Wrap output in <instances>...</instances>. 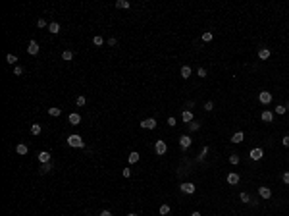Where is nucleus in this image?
Returning a JSON list of instances; mask_svg holds the SVG:
<instances>
[{
  "instance_id": "obj_45",
  "label": "nucleus",
  "mask_w": 289,
  "mask_h": 216,
  "mask_svg": "<svg viewBox=\"0 0 289 216\" xmlns=\"http://www.w3.org/2000/svg\"><path fill=\"white\" fill-rule=\"evenodd\" d=\"M100 216H112V212H110V210H102Z\"/></svg>"
},
{
  "instance_id": "obj_13",
  "label": "nucleus",
  "mask_w": 289,
  "mask_h": 216,
  "mask_svg": "<svg viewBox=\"0 0 289 216\" xmlns=\"http://www.w3.org/2000/svg\"><path fill=\"white\" fill-rule=\"evenodd\" d=\"M243 139H245V133L243 131H237V133H233V137H231V143H243Z\"/></svg>"
},
{
  "instance_id": "obj_37",
  "label": "nucleus",
  "mask_w": 289,
  "mask_h": 216,
  "mask_svg": "<svg viewBox=\"0 0 289 216\" xmlns=\"http://www.w3.org/2000/svg\"><path fill=\"white\" fill-rule=\"evenodd\" d=\"M14 73H15V75H23V68L21 66H15L14 68Z\"/></svg>"
},
{
  "instance_id": "obj_22",
  "label": "nucleus",
  "mask_w": 289,
  "mask_h": 216,
  "mask_svg": "<svg viewBox=\"0 0 289 216\" xmlns=\"http://www.w3.org/2000/svg\"><path fill=\"white\" fill-rule=\"evenodd\" d=\"M50 170H52V162H46V164H41V170L39 172L41 174H48Z\"/></svg>"
},
{
  "instance_id": "obj_5",
  "label": "nucleus",
  "mask_w": 289,
  "mask_h": 216,
  "mask_svg": "<svg viewBox=\"0 0 289 216\" xmlns=\"http://www.w3.org/2000/svg\"><path fill=\"white\" fill-rule=\"evenodd\" d=\"M39 50H41L39 43H37V41H29V45H27V52H29V54L35 56V54H39Z\"/></svg>"
},
{
  "instance_id": "obj_12",
  "label": "nucleus",
  "mask_w": 289,
  "mask_h": 216,
  "mask_svg": "<svg viewBox=\"0 0 289 216\" xmlns=\"http://www.w3.org/2000/svg\"><path fill=\"white\" fill-rule=\"evenodd\" d=\"M37 158H39V162H41V164H46V162H50V152H46V151H41Z\"/></svg>"
},
{
  "instance_id": "obj_7",
  "label": "nucleus",
  "mask_w": 289,
  "mask_h": 216,
  "mask_svg": "<svg viewBox=\"0 0 289 216\" xmlns=\"http://www.w3.org/2000/svg\"><path fill=\"white\" fill-rule=\"evenodd\" d=\"M249 156H251V160H260L262 156H264V151H262L260 147H258V149H253L249 152Z\"/></svg>"
},
{
  "instance_id": "obj_17",
  "label": "nucleus",
  "mask_w": 289,
  "mask_h": 216,
  "mask_svg": "<svg viewBox=\"0 0 289 216\" xmlns=\"http://www.w3.org/2000/svg\"><path fill=\"white\" fill-rule=\"evenodd\" d=\"M270 54H272V52L268 50V48H260V50H258V58H260V60H268Z\"/></svg>"
},
{
  "instance_id": "obj_48",
  "label": "nucleus",
  "mask_w": 289,
  "mask_h": 216,
  "mask_svg": "<svg viewBox=\"0 0 289 216\" xmlns=\"http://www.w3.org/2000/svg\"><path fill=\"white\" fill-rule=\"evenodd\" d=\"M285 108H289V102H287V106H285Z\"/></svg>"
},
{
  "instance_id": "obj_10",
  "label": "nucleus",
  "mask_w": 289,
  "mask_h": 216,
  "mask_svg": "<svg viewBox=\"0 0 289 216\" xmlns=\"http://www.w3.org/2000/svg\"><path fill=\"white\" fill-rule=\"evenodd\" d=\"M239 180H241L239 174H235V172H229V174H228V183H229V185H237Z\"/></svg>"
},
{
  "instance_id": "obj_26",
  "label": "nucleus",
  "mask_w": 289,
  "mask_h": 216,
  "mask_svg": "<svg viewBox=\"0 0 289 216\" xmlns=\"http://www.w3.org/2000/svg\"><path fill=\"white\" fill-rule=\"evenodd\" d=\"M93 45H94V46H102V45H104V39H102L100 35H97V37L93 39Z\"/></svg>"
},
{
  "instance_id": "obj_4",
  "label": "nucleus",
  "mask_w": 289,
  "mask_h": 216,
  "mask_svg": "<svg viewBox=\"0 0 289 216\" xmlns=\"http://www.w3.org/2000/svg\"><path fill=\"white\" fill-rule=\"evenodd\" d=\"M258 102L260 104H270L272 102V93H268V91L258 93Z\"/></svg>"
},
{
  "instance_id": "obj_41",
  "label": "nucleus",
  "mask_w": 289,
  "mask_h": 216,
  "mask_svg": "<svg viewBox=\"0 0 289 216\" xmlns=\"http://www.w3.org/2000/svg\"><path fill=\"white\" fill-rule=\"evenodd\" d=\"M281 180H283V183H287V185H289V172L283 174V176H281Z\"/></svg>"
},
{
  "instance_id": "obj_29",
  "label": "nucleus",
  "mask_w": 289,
  "mask_h": 216,
  "mask_svg": "<svg viewBox=\"0 0 289 216\" xmlns=\"http://www.w3.org/2000/svg\"><path fill=\"white\" fill-rule=\"evenodd\" d=\"M48 114L54 116V118H58V116L62 114V110H60V108H48Z\"/></svg>"
},
{
  "instance_id": "obj_8",
  "label": "nucleus",
  "mask_w": 289,
  "mask_h": 216,
  "mask_svg": "<svg viewBox=\"0 0 289 216\" xmlns=\"http://www.w3.org/2000/svg\"><path fill=\"white\" fill-rule=\"evenodd\" d=\"M258 195H260V199H270L272 197V189L262 185V187H258Z\"/></svg>"
},
{
  "instance_id": "obj_1",
  "label": "nucleus",
  "mask_w": 289,
  "mask_h": 216,
  "mask_svg": "<svg viewBox=\"0 0 289 216\" xmlns=\"http://www.w3.org/2000/svg\"><path fill=\"white\" fill-rule=\"evenodd\" d=\"M67 145L70 147H73V149H83V147H85V141L81 139V135H70L67 137Z\"/></svg>"
},
{
  "instance_id": "obj_42",
  "label": "nucleus",
  "mask_w": 289,
  "mask_h": 216,
  "mask_svg": "<svg viewBox=\"0 0 289 216\" xmlns=\"http://www.w3.org/2000/svg\"><path fill=\"white\" fill-rule=\"evenodd\" d=\"M281 145H283V147H289V135H285V137L281 139Z\"/></svg>"
},
{
  "instance_id": "obj_46",
  "label": "nucleus",
  "mask_w": 289,
  "mask_h": 216,
  "mask_svg": "<svg viewBox=\"0 0 289 216\" xmlns=\"http://www.w3.org/2000/svg\"><path fill=\"white\" fill-rule=\"evenodd\" d=\"M191 216H201V212H199V210H195V212H193Z\"/></svg>"
},
{
  "instance_id": "obj_34",
  "label": "nucleus",
  "mask_w": 289,
  "mask_h": 216,
  "mask_svg": "<svg viewBox=\"0 0 289 216\" xmlns=\"http://www.w3.org/2000/svg\"><path fill=\"white\" fill-rule=\"evenodd\" d=\"M229 164H233V166L239 164V156H237V155H231V156H229Z\"/></svg>"
},
{
  "instance_id": "obj_30",
  "label": "nucleus",
  "mask_w": 289,
  "mask_h": 216,
  "mask_svg": "<svg viewBox=\"0 0 289 216\" xmlns=\"http://www.w3.org/2000/svg\"><path fill=\"white\" fill-rule=\"evenodd\" d=\"M212 37H214V35L210 33V31H206V33H202V41H204V43H210V41H212Z\"/></svg>"
},
{
  "instance_id": "obj_44",
  "label": "nucleus",
  "mask_w": 289,
  "mask_h": 216,
  "mask_svg": "<svg viewBox=\"0 0 289 216\" xmlns=\"http://www.w3.org/2000/svg\"><path fill=\"white\" fill-rule=\"evenodd\" d=\"M122 174H123V178H129V176H131V170H129V168H123Z\"/></svg>"
},
{
  "instance_id": "obj_9",
  "label": "nucleus",
  "mask_w": 289,
  "mask_h": 216,
  "mask_svg": "<svg viewBox=\"0 0 289 216\" xmlns=\"http://www.w3.org/2000/svg\"><path fill=\"white\" fill-rule=\"evenodd\" d=\"M179 147H181L183 151L189 149V147H191V137H189V135H181V137H179Z\"/></svg>"
},
{
  "instance_id": "obj_3",
  "label": "nucleus",
  "mask_w": 289,
  "mask_h": 216,
  "mask_svg": "<svg viewBox=\"0 0 289 216\" xmlns=\"http://www.w3.org/2000/svg\"><path fill=\"white\" fill-rule=\"evenodd\" d=\"M154 151H156V155H166V151H168V145H166V141L158 139V141L154 143Z\"/></svg>"
},
{
  "instance_id": "obj_32",
  "label": "nucleus",
  "mask_w": 289,
  "mask_h": 216,
  "mask_svg": "<svg viewBox=\"0 0 289 216\" xmlns=\"http://www.w3.org/2000/svg\"><path fill=\"white\" fill-rule=\"evenodd\" d=\"M285 112H287V108L283 106V104H278V106H276V114L281 116V114H285Z\"/></svg>"
},
{
  "instance_id": "obj_33",
  "label": "nucleus",
  "mask_w": 289,
  "mask_h": 216,
  "mask_svg": "<svg viewBox=\"0 0 289 216\" xmlns=\"http://www.w3.org/2000/svg\"><path fill=\"white\" fill-rule=\"evenodd\" d=\"M37 25H39V27H41V29H43V27H48V23H46V19H44V18H41V19H37Z\"/></svg>"
},
{
  "instance_id": "obj_43",
  "label": "nucleus",
  "mask_w": 289,
  "mask_h": 216,
  "mask_svg": "<svg viewBox=\"0 0 289 216\" xmlns=\"http://www.w3.org/2000/svg\"><path fill=\"white\" fill-rule=\"evenodd\" d=\"M206 155H208V147H204V149H202V152H201V156H199V158L202 160V158H204V156H206Z\"/></svg>"
},
{
  "instance_id": "obj_14",
  "label": "nucleus",
  "mask_w": 289,
  "mask_h": 216,
  "mask_svg": "<svg viewBox=\"0 0 289 216\" xmlns=\"http://www.w3.org/2000/svg\"><path fill=\"white\" fill-rule=\"evenodd\" d=\"M139 158H141V155L137 151H133V152H129V156H127V160H129V164H135V162H139Z\"/></svg>"
},
{
  "instance_id": "obj_35",
  "label": "nucleus",
  "mask_w": 289,
  "mask_h": 216,
  "mask_svg": "<svg viewBox=\"0 0 289 216\" xmlns=\"http://www.w3.org/2000/svg\"><path fill=\"white\" fill-rule=\"evenodd\" d=\"M85 102H87V101H85V97H77V101H75L77 106H85Z\"/></svg>"
},
{
  "instance_id": "obj_27",
  "label": "nucleus",
  "mask_w": 289,
  "mask_h": 216,
  "mask_svg": "<svg viewBox=\"0 0 289 216\" xmlns=\"http://www.w3.org/2000/svg\"><path fill=\"white\" fill-rule=\"evenodd\" d=\"M187 128H189V131H197L199 128H201V124H199V122H195V120H193V122H191V124H189V125H187Z\"/></svg>"
},
{
  "instance_id": "obj_39",
  "label": "nucleus",
  "mask_w": 289,
  "mask_h": 216,
  "mask_svg": "<svg viewBox=\"0 0 289 216\" xmlns=\"http://www.w3.org/2000/svg\"><path fill=\"white\" fill-rule=\"evenodd\" d=\"M106 45H108V46H116V45H118V41H116L114 37H110V39L106 41Z\"/></svg>"
},
{
  "instance_id": "obj_47",
  "label": "nucleus",
  "mask_w": 289,
  "mask_h": 216,
  "mask_svg": "<svg viewBox=\"0 0 289 216\" xmlns=\"http://www.w3.org/2000/svg\"><path fill=\"white\" fill-rule=\"evenodd\" d=\"M127 216H139V214H135V212H129V214H127Z\"/></svg>"
},
{
  "instance_id": "obj_15",
  "label": "nucleus",
  "mask_w": 289,
  "mask_h": 216,
  "mask_svg": "<svg viewBox=\"0 0 289 216\" xmlns=\"http://www.w3.org/2000/svg\"><path fill=\"white\" fill-rule=\"evenodd\" d=\"M181 120H183V122H187V124H191V122H193V112H191V110L181 112Z\"/></svg>"
},
{
  "instance_id": "obj_31",
  "label": "nucleus",
  "mask_w": 289,
  "mask_h": 216,
  "mask_svg": "<svg viewBox=\"0 0 289 216\" xmlns=\"http://www.w3.org/2000/svg\"><path fill=\"white\" fill-rule=\"evenodd\" d=\"M6 62H8V64H15V62H18V56H15V54H8L6 56Z\"/></svg>"
},
{
  "instance_id": "obj_40",
  "label": "nucleus",
  "mask_w": 289,
  "mask_h": 216,
  "mask_svg": "<svg viewBox=\"0 0 289 216\" xmlns=\"http://www.w3.org/2000/svg\"><path fill=\"white\" fill-rule=\"evenodd\" d=\"M212 108H214V102H210V101H208L206 104H204V110H206V112H210Z\"/></svg>"
},
{
  "instance_id": "obj_23",
  "label": "nucleus",
  "mask_w": 289,
  "mask_h": 216,
  "mask_svg": "<svg viewBox=\"0 0 289 216\" xmlns=\"http://www.w3.org/2000/svg\"><path fill=\"white\" fill-rule=\"evenodd\" d=\"M27 151H29V149H27V145H23V143L15 147V152H18V155H27Z\"/></svg>"
},
{
  "instance_id": "obj_25",
  "label": "nucleus",
  "mask_w": 289,
  "mask_h": 216,
  "mask_svg": "<svg viewBox=\"0 0 289 216\" xmlns=\"http://www.w3.org/2000/svg\"><path fill=\"white\" fill-rule=\"evenodd\" d=\"M170 212H172V207H170V204H162V207H160V214H162V216H168Z\"/></svg>"
},
{
  "instance_id": "obj_21",
  "label": "nucleus",
  "mask_w": 289,
  "mask_h": 216,
  "mask_svg": "<svg viewBox=\"0 0 289 216\" xmlns=\"http://www.w3.org/2000/svg\"><path fill=\"white\" fill-rule=\"evenodd\" d=\"M260 118H262V122H266V124H268V122H272V120H274V114H272V112H268V110H266V112H262V116H260Z\"/></svg>"
},
{
  "instance_id": "obj_18",
  "label": "nucleus",
  "mask_w": 289,
  "mask_h": 216,
  "mask_svg": "<svg viewBox=\"0 0 289 216\" xmlns=\"http://www.w3.org/2000/svg\"><path fill=\"white\" fill-rule=\"evenodd\" d=\"M31 133H33V135H41V133H43V125H41V124H33V125H31Z\"/></svg>"
},
{
  "instance_id": "obj_2",
  "label": "nucleus",
  "mask_w": 289,
  "mask_h": 216,
  "mask_svg": "<svg viewBox=\"0 0 289 216\" xmlns=\"http://www.w3.org/2000/svg\"><path fill=\"white\" fill-rule=\"evenodd\" d=\"M179 189H181V193L193 195L197 191V185H195V183H191V181H185V183H181V185H179Z\"/></svg>"
},
{
  "instance_id": "obj_19",
  "label": "nucleus",
  "mask_w": 289,
  "mask_h": 216,
  "mask_svg": "<svg viewBox=\"0 0 289 216\" xmlns=\"http://www.w3.org/2000/svg\"><path fill=\"white\" fill-rule=\"evenodd\" d=\"M129 6H131V4L127 2V0H118V2H116V8H118V10H127Z\"/></svg>"
},
{
  "instance_id": "obj_11",
  "label": "nucleus",
  "mask_w": 289,
  "mask_h": 216,
  "mask_svg": "<svg viewBox=\"0 0 289 216\" xmlns=\"http://www.w3.org/2000/svg\"><path fill=\"white\" fill-rule=\"evenodd\" d=\"M67 120H70L71 125H79V124H81V116L77 114V112H71L70 116H67Z\"/></svg>"
},
{
  "instance_id": "obj_28",
  "label": "nucleus",
  "mask_w": 289,
  "mask_h": 216,
  "mask_svg": "<svg viewBox=\"0 0 289 216\" xmlns=\"http://www.w3.org/2000/svg\"><path fill=\"white\" fill-rule=\"evenodd\" d=\"M239 199H241L243 203H251V195L247 193V191H243V193H241V195H239Z\"/></svg>"
},
{
  "instance_id": "obj_24",
  "label": "nucleus",
  "mask_w": 289,
  "mask_h": 216,
  "mask_svg": "<svg viewBox=\"0 0 289 216\" xmlns=\"http://www.w3.org/2000/svg\"><path fill=\"white\" fill-rule=\"evenodd\" d=\"M62 60H66V62L73 60V52L71 50H64V52H62Z\"/></svg>"
},
{
  "instance_id": "obj_38",
  "label": "nucleus",
  "mask_w": 289,
  "mask_h": 216,
  "mask_svg": "<svg viewBox=\"0 0 289 216\" xmlns=\"http://www.w3.org/2000/svg\"><path fill=\"white\" fill-rule=\"evenodd\" d=\"M197 75H199V77H206V70H204V68H199V70H197Z\"/></svg>"
},
{
  "instance_id": "obj_20",
  "label": "nucleus",
  "mask_w": 289,
  "mask_h": 216,
  "mask_svg": "<svg viewBox=\"0 0 289 216\" xmlns=\"http://www.w3.org/2000/svg\"><path fill=\"white\" fill-rule=\"evenodd\" d=\"M181 77L183 79H189V77H191V68L189 66H181Z\"/></svg>"
},
{
  "instance_id": "obj_36",
  "label": "nucleus",
  "mask_w": 289,
  "mask_h": 216,
  "mask_svg": "<svg viewBox=\"0 0 289 216\" xmlns=\"http://www.w3.org/2000/svg\"><path fill=\"white\" fill-rule=\"evenodd\" d=\"M168 125H170V128H173V125H177V120L173 118V116H170V118H168Z\"/></svg>"
},
{
  "instance_id": "obj_6",
  "label": "nucleus",
  "mask_w": 289,
  "mask_h": 216,
  "mask_svg": "<svg viewBox=\"0 0 289 216\" xmlns=\"http://www.w3.org/2000/svg\"><path fill=\"white\" fill-rule=\"evenodd\" d=\"M139 125H141L143 129H154V128H156V120H154V118H146V120H143Z\"/></svg>"
},
{
  "instance_id": "obj_16",
  "label": "nucleus",
  "mask_w": 289,
  "mask_h": 216,
  "mask_svg": "<svg viewBox=\"0 0 289 216\" xmlns=\"http://www.w3.org/2000/svg\"><path fill=\"white\" fill-rule=\"evenodd\" d=\"M48 31H50V33H54V35H56V33H60V23H58V22L48 23Z\"/></svg>"
}]
</instances>
